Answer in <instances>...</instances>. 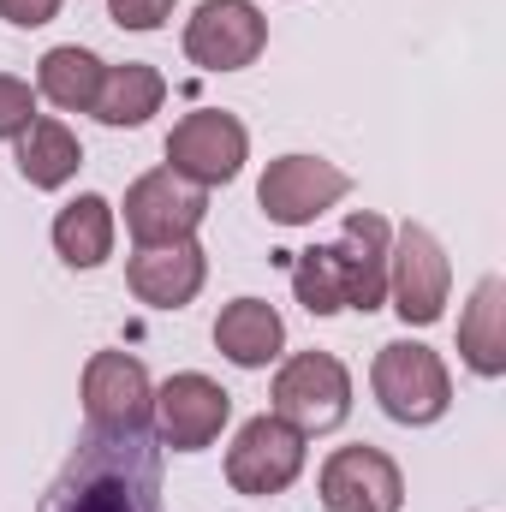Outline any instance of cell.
<instances>
[{
    "label": "cell",
    "instance_id": "cell-12",
    "mask_svg": "<svg viewBox=\"0 0 506 512\" xmlns=\"http://www.w3.org/2000/svg\"><path fill=\"white\" fill-rule=\"evenodd\" d=\"M120 209H126V233L137 245H173V239H197V227L209 215V191L179 179L173 167H155V173L131 179Z\"/></svg>",
    "mask_w": 506,
    "mask_h": 512
},
{
    "label": "cell",
    "instance_id": "cell-9",
    "mask_svg": "<svg viewBox=\"0 0 506 512\" xmlns=\"http://www.w3.org/2000/svg\"><path fill=\"white\" fill-rule=\"evenodd\" d=\"M346 197H352V173L322 155H280V161H268V173L256 185V203L274 227H310L316 215H328Z\"/></svg>",
    "mask_w": 506,
    "mask_h": 512
},
{
    "label": "cell",
    "instance_id": "cell-17",
    "mask_svg": "<svg viewBox=\"0 0 506 512\" xmlns=\"http://www.w3.org/2000/svg\"><path fill=\"white\" fill-rule=\"evenodd\" d=\"M459 358L483 382L506 376V280L501 274L477 280V292H471V304L459 316Z\"/></svg>",
    "mask_w": 506,
    "mask_h": 512
},
{
    "label": "cell",
    "instance_id": "cell-1",
    "mask_svg": "<svg viewBox=\"0 0 506 512\" xmlns=\"http://www.w3.org/2000/svg\"><path fill=\"white\" fill-rule=\"evenodd\" d=\"M387 245L393 227L376 209L346 215L334 245H310L292 256V292L310 316H340V310H381L387 304Z\"/></svg>",
    "mask_w": 506,
    "mask_h": 512
},
{
    "label": "cell",
    "instance_id": "cell-10",
    "mask_svg": "<svg viewBox=\"0 0 506 512\" xmlns=\"http://www.w3.org/2000/svg\"><path fill=\"white\" fill-rule=\"evenodd\" d=\"M227 417H233V393L215 382V376H203V370H179V376H167V382L155 387V435H161V447H173V453H203V447H215L221 441V429H227Z\"/></svg>",
    "mask_w": 506,
    "mask_h": 512
},
{
    "label": "cell",
    "instance_id": "cell-16",
    "mask_svg": "<svg viewBox=\"0 0 506 512\" xmlns=\"http://www.w3.org/2000/svg\"><path fill=\"white\" fill-rule=\"evenodd\" d=\"M12 143H18V155H12V161H18V179H24L30 191H60V185H72L78 167H84L78 131L66 126V120H54V114H36Z\"/></svg>",
    "mask_w": 506,
    "mask_h": 512
},
{
    "label": "cell",
    "instance_id": "cell-15",
    "mask_svg": "<svg viewBox=\"0 0 506 512\" xmlns=\"http://www.w3.org/2000/svg\"><path fill=\"white\" fill-rule=\"evenodd\" d=\"M215 346L233 370H268L286 352V322L268 298H233L215 316Z\"/></svg>",
    "mask_w": 506,
    "mask_h": 512
},
{
    "label": "cell",
    "instance_id": "cell-18",
    "mask_svg": "<svg viewBox=\"0 0 506 512\" xmlns=\"http://www.w3.org/2000/svg\"><path fill=\"white\" fill-rule=\"evenodd\" d=\"M161 102H167V78L149 60H126V66L102 72V90H96L90 114L114 131H137V126H149V114H161Z\"/></svg>",
    "mask_w": 506,
    "mask_h": 512
},
{
    "label": "cell",
    "instance_id": "cell-19",
    "mask_svg": "<svg viewBox=\"0 0 506 512\" xmlns=\"http://www.w3.org/2000/svg\"><path fill=\"white\" fill-rule=\"evenodd\" d=\"M54 251L66 268H102L114 256V203L102 191H78L54 215Z\"/></svg>",
    "mask_w": 506,
    "mask_h": 512
},
{
    "label": "cell",
    "instance_id": "cell-8",
    "mask_svg": "<svg viewBox=\"0 0 506 512\" xmlns=\"http://www.w3.org/2000/svg\"><path fill=\"white\" fill-rule=\"evenodd\" d=\"M84 417H90V435H149V417H155V382L149 370L131 358V352H96L84 364Z\"/></svg>",
    "mask_w": 506,
    "mask_h": 512
},
{
    "label": "cell",
    "instance_id": "cell-11",
    "mask_svg": "<svg viewBox=\"0 0 506 512\" xmlns=\"http://www.w3.org/2000/svg\"><path fill=\"white\" fill-rule=\"evenodd\" d=\"M268 48V18L256 0H203L185 18V60L197 72H245Z\"/></svg>",
    "mask_w": 506,
    "mask_h": 512
},
{
    "label": "cell",
    "instance_id": "cell-23",
    "mask_svg": "<svg viewBox=\"0 0 506 512\" xmlns=\"http://www.w3.org/2000/svg\"><path fill=\"white\" fill-rule=\"evenodd\" d=\"M0 18L12 30H42L48 18H60V0H0Z\"/></svg>",
    "mask_w": 506,
    "mask_h": 512
},
{
    "label": "cell",
    "instance_id": "cell-7",
    "mask_svg": "<svg viewBox=\"0 0 506 512\" xmlns=\"http://www.w3.org/2000/svg\"><path fill=\"white\" fill-rule=\"evenodd\" d=\"M304 435L286 423V417H274V411H262L251 417L239 435H233V447H227V483H233V495H286L298 477H304Z\"/></svg>",
    "mask_w": 506,
    "mask_h": 512
},
{
    "label": "cell",
    "instance_id": "cell-22",
    "mask_svg": "<svg viewBox=\"0 0 506 512\" xmlns=\"http://www.w3.org/2000/svg\"><path fill=\"white\" fill-rule=\"evenodd\" d=\"M173 6H179V0H108V18H114L120 30H161V24L173 18Z\"/></svg>",
    "mask_w": 506,
    "mask_h": 512
},
{
    "label": "cell",
    "instance_id": "cell-14",
    "mask_svg": "<svg viewBox=\"0 0 506 512\" xmlns=\"http://www.w3.org/2000/svg\"><path fill=\"white\" fill-rule=\"evenodd\" d=\"M209 280V256L197 239H173V245H137L126 262V286L137 304L149 310H185Z\"/></svg>",
    "mask_w": 506,
    "mask_h": 512
},
{
    "label": "cell",
    "instance_id": "cell-3",
    "mask_svg": "<svg viewBox=\"0 0 506 512\" xmlns=\"http://www.w3.org/2000/svg\"><path fill=\"white\" fill-rule=\"evenodd\" d=\"M370 393L393 423L429 429L453 405V376H447L441 352H429L423 340H387L370 364Z\"/></svg>",
    "mask_w": 506,
    "mask_h": 512
},
{
    "label": "cell",
    "instance_id": "cell-13",
    "mask_svg": "<svg viewBox=\"0 0 506 512\" xmlns=\"http://www.w3.org/2000/svg\"><path fill=\"white\" fill-rule=\"evenodd\" d=\"M322 512H399L405 507V477L381 447H334L322 459Z\"/></svg>",
    "mask_w": 506,
    "mask_h": 512
},
{
    "label": "cell",
    "instance_id": "cell-6",
    "mask_svg": "<svg viewBox=\"0 0 506 512\" xmlns=\"http://www.w3.org/2000/svg\"><path fill=\"white\" fill-rule=\"evenodd\" d=\"M251 161V131L227 108H197L167 131V167L191 185H233L239 167Z\"/></svg>",
    "mask_w": 506,
    "mask_h": 512
},
{
    "label": "cell",
    "instance_id": "cell-5",
    "mask_svg": "<svg viewBox=\"0 0 506 512\" xmlns=\"http://www.w3.org/2000/svg\"><path fill=\"white\" fill-rule=\"evenodd\" d=\"M274 417L298 435H328L352 417V370L334 352H292L274 370Z\"/></svg>",
    "mask_w": 506,
    "mask_h": 512
},
{
    "label": "cell",
    "instance_id": "cell-20",
    "mask_svg": "<svg viewBox=\"0 0 506 512\" xmlns=\"http://www.w3.org/2000/svg\"><path fill=\"white\" fill-rule=\"evenodd\" d=\"M102 60L78 42H60L36 60V96H48L60 114H90L96 108V90H102Z\"/></svg>",
    "mask_w": 506,
    "mask_h": 512
},
{
    "label": "cell",
    "instance_id": "cell-4",
    "mask_svg": "<svg viewBox=\"0 0 506 512\" xmlns=\"http://www.w3.org/2000/svg\"><path fill=\"white\" fill-rule=\"evenodd\" d=\"M447 292H453V262L441 251V239L423 221H405L387 245V298L393 316L405 328H429L447 316Z\"/></svg>",
    "mask_w": 506,
    "mask_h": 512
},
{
    "label": "cell",
    "instance_id": "cell-21",
    "mask_svg": "<svg viewBox=\"0 0 506 512\" xmlns=\"http://www.w3.org/2000/svg\"><path fill=\"white\" fill-rule=\"evenodd\" d=\"M36 120V90L12 72H0V143H12L18 131Z\"/></svg>",
    "mask_w": 506,
    "mask_h": 512
},
{
    "label": "cell",
    "instance_id": "cell-2",
    "mask_svg": "<svg viewBox=\"0 0 506 512\" xmlns=\"http://www.w3.org/2000/svg\"><path fill=\"white\" fill-rule=\"evenodd\" d=\"M42 512H161V483L143 435H96L72 471L42 495Z\"/></svg>",
    "mask_w": 506,
    "mask_h": 512
}]
</instances>
